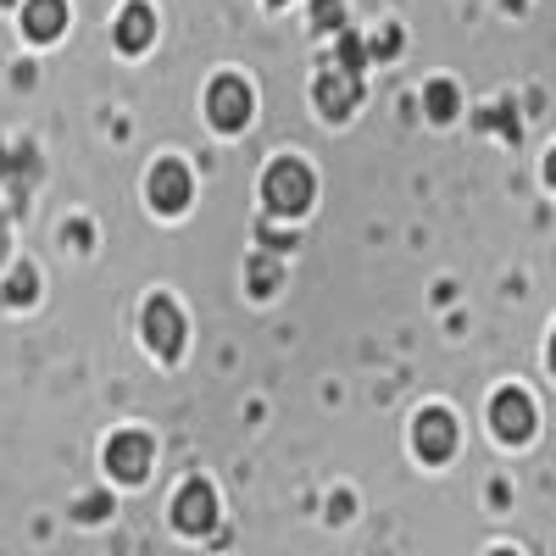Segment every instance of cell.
<instances>
[{
    "instance_id": "ba28073f",
    "label": "cell",
    "mask_w": 556,
    "mask_h": 556,
    "mask_svg": "<svg viewBox=\"0 0 556 556\" xmlns=\"http://www.w3.org/2000/svg\"><path fill=\"white\" fill-rule=\"evenodd\" d=\"M151 206L156 212H184L190 206V173H184V162H156L151 167Z\"/></svg>"
},
{
    "instance_id": "8fae6325",
    "label": "cell",
    "mask_w": 556,
    "mask_h": 556,
    "mask_svg": "<svg viewBox=\"0 0 556 556\" xmlns=\"http://www.w3.org/2000/svg\"><path fill=\"white\" fill-rule=\"evenodd\" d=\"M151 34H156V17H151L146 0H134V7H123V17H117V45H123V51H146Z\"/></svg>"
},
{
    "instance_id": "30bf717a",
    "label": "cell",
    "mask_w": 556,
    "mask_h": 556,
    "mask_svg": "<svg viewBox=\"0 0 556 556\" xmlns=\"http://www.w3.org/2000/svg\"><path fill=\"white\" fill-rule=\"evenodd\" d=\"M23 28H28V39H56L67 28V0H28Z\"/></svg>"
},
{
    "instance_id": "8992f818",
    "label": "cell",
    "mask_w": 556,
    "mask_h": 556,
    "mask_svg": "<svg viewBox=\"0 0 556 556\" xmlns=\"http://www.w3.org/2000/svg\"><path fill=\"white\" fill-rule=\"evenodd\" d=\"M356 101H362V73H345L340 62H329V67L317 73V106L329 112V117L356 112Z\"/></svg>"
},
{
    "instance_id": "44dd1931",
    "label": "cell",
    "mask_w": 556,
    "mask_h": 556,
    "mask_svg": "<svg viewBox=\"0 0 556 556\" xmlns=\"http://www.w3.org/2000/svg\"><path fill=\"white\" fill-rule=\"evenodd\" d=\"M495 556H513V551H495Z\"/></svg>"
},
{
    "instance_id": "6da1fadb",
    "label": "cell",
    "mask_w": 556,
    "mask_h": 556,
    "mask_svg": "<svg viewBox=\"0 0 556 556\" xmlns=\"http://www.w3.org/2000/svg\"><path fill=\"white\" fill-rule=\"evenodd\" d=\"M262 201L278 212V217H301L312 206V173L301 162H273L267 178H262Z\"/></svg>"
},
{
    "instance_id": "7c38bea8",
    "label": "cell",
    "mask_w": 556,
    "mask_h": 556,
    "mask_svg": "<svg viewBox=\"0 0 556 556\" xmlns=\"http://www.w3.org/2000/svg\"><path fill=\"white\" fill-rule=\"evenodd\" d=\"M424 106H429V117H440V123H445V117H456V89H451L445 78H440V84H429Z\"/></svg>"
},
{
    "instance_id": "277c9868",
    "label": "cell",
    "mask_w": 556,
    "mask_h": 556,
    "mask_svg": "<svg viewBox=\"0 0 556 556\" xmlns=\"http://www.w3.org/2000/svg\"><path fill=\"white\" fill-rule=\"evenodd\" d=\"M173 523H178L184 534H206V529L217 523V495H212V484H201V479L184 484L178 501H173Z\"/></svg>"
},
{
    "instance_id": "7402d4cb",
    "label": "cell",
    "mask_w": 556,
    "mask_h": 556,
    "mask_svg": "<svg viewBox=\"0 0 556 556\" xmlns=\"http://www.w3.org/2000/svg\"><path fill=\"white\" fill-rule=\"evenodd\" d=\"M273 7H285V0H273Z\"/></svg>"
},
{
    "instance_id": "ac0fdd59",
    "label": "cell",
    "mask_w": 556,
    "mask_h": 556,
    "mask_svg": "<svg viewBox=\"0 0 556 556\" xmlns=\"http://www.w3.org/2000/svg\"><path fill=\"white\" fill-rule=\"evenodd\" d=\"M545 178H551V184H556V151H551V156H545Z\"/></svg>"
},
{
    "instance_id": "2e32d148",
    "label": "cell",
    "mask_w": 556,
    "mask_h": 556,
    "mask_svg": "<svg viewBox=\"0 0 556 556\" xmlns=\"http://www.w3.org/2000/svg\"><path fill=\"white\" fill-rule=\"evenodd\" d=\"M273 278H278V273H273V262H251V290H256V295H267V290H273Z\"/></svg>"
},
{
    "instance_id": "7a4b0ae2",
    "label": "cell",
    "mask_w": 556,
    "mask_h": 556,
    "mask_svg": "<svg viewBox=\"0 0 556 556\" xmlns=\"http://www.w3.org/2000/svg\"><path fill=\"white\" fill-rule=\"evenodd\" d=\"M206 117L217 123V128H245V117H251V84L245 78H217L212 89H206Z\"/></svg>"
},
{
    "instance_id": "3957f363",
    "label": "cell",
    "mask_w": 556,
    "mask_h": 556,
    "mask_svg": "<svg viewBox=\"0 0 556 556\" xmlns=\"http://www.w3.org/2000/svg\"><path fill=\"white\" fill-rule=\"evenodd\" d=\"M490 424H495V434H501V440L523 445V440L534 434V401H529L523 390H501V395H495V406H490Z\"/></svg>"
},
{
    "instance_id": "4fadbf2b",
    "label": "cell",
    "mask_w": 556,
    "mask_h": 556,
    "mask_svg": "<svg viewBox=\"0 0 556 556\" xmlns=\"http://www.w3.org/2000/svg\"><path fill=\"white\" fill-rule=\"evenodd\" d=\"M34 290H39V278H34V267H23V273H12V290H7V295H12L17 306H23V301H34Z\"/></svg>"
},
{
    "instance_id": "9c48e42d",
    "label": "cell",
    "mask_w": 556,
    "mask_h": 556,
    "mask_svg": "<svg viewBox=\"0 0 556 556\" xmlns=\"http://www.w3.org/2000/svg\"><path fill=\"white\" fill-rule=\"evenodd\" d=\"M417 451H424L429 462H445L456 451V424H451V412L429 406L424 417H417Z\"/></svg>"
},
{
    "instance_id": "5b68a950",
    "label": "cell",
    "mask_w": 556,
    "mask_h": 556,
    "mask_svg": "<svg viewBox=\"0 0 556 556\" xmlns=\"http://www.w3.org/2000/svg\"><path fill=\"white\" fill-rule=\"evenodd\" d=\"M146 340H151V351L167 356V362L184 351V312H178L167 295H156V301L146 306Z\"/></svg>"
},
{
    "instance_id": "5bb4252c",
    "label": "cell",
    "mask_w": 556,
    "mask_h": 556,
    "mask_svg": "<svg viewBox=\"0 0 556 556\" xmlns=\"http://www.w3.org/2000/svg\"><path fill=\"white\" fill-rule=\"evenodd\" d=\"M334 62H340L345 73H362V39H356V34L340 39V56H334Z\"/></svg>"
},
{
    "instance_id": "e0dca14e",
    "label": "cell",
    "mask_w": 556,
    "mask_h": 556,
    "mask_svg": "<svg viewBox=\"0 0 556 556\" xmlns=\"http://www.w3.org/2000/svg\"><path fill=\"white\" fill-rule=\"evenodd\" d=\"M374 51H379V56H395V51H401V34H395V28H384V34L374 39Z\"/></svg>"
},
{
    "instance_id": "9a60e30c",
    "label": "cell",
    "mask_w": 556,
    "mask_h": 556,
    "mask_svg": "<svg viewBox=\"0 0 556 556\" xmlns=\"http://www.w3.org/2000/svg\"><path fill=\"white\" fill-rule=\"evenodd\" d=\"M312 17H317V28H340L345 17H340V0H312Z\"/></svg>"
},
{
    "instance_id": "52a82bcc",
    "label": "cell",
    "mask_w": 556,
    "mask_h": 556,
    "mask_svg": "<svg viewBox=\"0 0 556 556\" xmlns=\"http://www.w3.org/2000/svg\"><path fill=\"white\" fill-rule=\"evenodd\" d=\"M106 468H112V479L139 484V479L151 473V440H146V434H117V440L106 445Z\"/></svg>"
},
{
    "instance_id": "d6986e66",
    "label": "cell",
    "mask_w": 556,
    "mask_h": 556,
    "mask_svg": "<svg viewBox=\"0 0 556 556\" xmlns=\"http://www.w3.org/2000/svg\"><path fill=\"white\" fill-rule=\"evenodd\" d=\"M0 262H7V228H0Z\"/></svg>"
},
{
    "instance_id": "ffe728a7",
    "label": "cell",
    "mask_w": 556,
    "mask_h": 556,
    "mask_svg": "<svg viewBox=\"0 0 556 556\" xmlns=\"http://www.w3.org/2000/svg\"><path fill=\"white\" fill-rule=\"evenodd\" d=\"M551 367H556V340H551Z\"/></svg>"
}]
</instances>
